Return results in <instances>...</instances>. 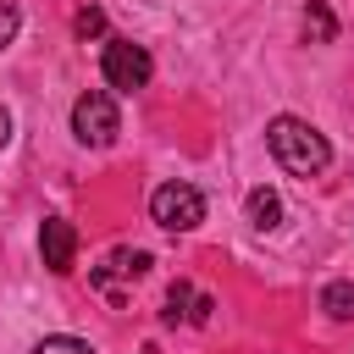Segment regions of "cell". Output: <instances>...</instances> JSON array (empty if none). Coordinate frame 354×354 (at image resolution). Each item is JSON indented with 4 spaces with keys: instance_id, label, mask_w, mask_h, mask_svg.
I'll list each match as a JSON object with an SVG mask.
<instances>
[{
    "instance_id": "1",
    "label": "cell",
    "mask_w": 354,
    "mask_h": 354,
    "mask_svg": "<svg viewBox=\"0 0 354 354\" xmlns=\"http://www.w3.org/2000/svg\"><path fill=\"white\" fill-rule=\"evenodd\" d=\"M266 144H271L277 166L293 171V177H315V171H326V160H332V144H326L304 116H271Z\"/></svg>"
},
{
    "instance_id": "2",
    "label": "cell",
    "mask_w": 354,
    "mask_h": 354,
    "mask_svg": "<svg viewBox=\"0 0 354 354\" xmlns=\"http://www.w3.org/2000/svg\"><path fill=\"white\" fill-rule=\"evenodd\" d=\"M72 133H77V144H88V149H111V144H116V133H122L116 100H111V94H100V88L77 94V105H72Z\"/></svg>"
},
{
    "instance_id": "3",
    "label": "cell",
    "mask_w": 354,
    "mask_h": 354,
    "mask_svg": "<svg viewBox=\"0 0 354 354\" xmlns=\"http://www.w3.org/2000/svg\"><path fill=\"white\" fill-rule=\"evenodd\" d=\"M149 216H155V227H166V232H194V227L205 221V194H199L194 183H160V188L149 194Z\"/></svg>"
},
{
    "instance_id": "4",
    "label": "cell",
    "mask_w": 354,
    "mask_h": 354,
    "mask_svg": "<svg viewBox=\"0 0 354 354\" xmlns=\"http://www.w3.org/2000/svg\"><path fill=\"white\" fill-rule=\"evenodd\" d=\"M100 72H105V83H111V88L133 94V88H144V83H149L155 61H149V50H144V44H133V39H105Z\"/></svg>"
},
{
    "instance_id": "5",
    "label": "cell",
    "mask_w": 354,
    "mask_h": 354,
    "mask_svg": "<svg viewBox=\"0 0 354 354\" xmlns=\"http://www.w3.org/2000/svg\"><path fill=\"white\" fill-rule=\"evenodd\" d=\"M144 271H149V254H144V249H111V254L94 266V288L122 304V282H138Z\"/></svg>"
},
{
    "instance_id": "6",
    "label": "cell",
    "mask_w": 354,
    "mask_h": 354,
    "mask_svg": "<svg viewBox=\"0 0 354 354\" xmlns=\"http://www.w3.org/2000/svg\"><path fill=\"white\" fill-rule=\"evenodd\" d=\"M39 254H44V266H50L55 277H66V271L77 266V227H72L66 216H44V227H39Z\"/></svg>"
},
{
    "instance_id": "7",
    "label": "cell",
    "mask_w": 354,
    "mask_h": 354,
    "mask_svg": "<svg viewBox=\"0 0 354 354\" xmlns=\"http://www.w3.org/2000/svg\"><path fill=\"white\" fill-rule=\"evenodd\" d=\"M216 304L205 299V293H194L188 282H171V293H166V310H160V321L166 326H177V321H205Z\"/></svg>"
},
{
    "instance_id": "8",
    "label": "cell",
    "mask_w": 354,
    "mask_h": 354,
    "mask_svg": "<svg viewBox=\"0 0 354 354\" xmlns=\"http://www.w3.org/2000/svg\"><path fill=\"white\" fill-rule=\"evenodd\" d=\"M249 221H254L260 232L282 227V194H277V188H249Z\"/></svg>"
},
{
    "instance_id": "9",
    "label": "cell",
    "mask_w": 354,
    "mask_h": 354,
    "mask_svg": "<svg viewBox=\"0 0 354 354\" xmlns=\"http://www.w3.org/2000/svg\"><path fill=\"white\" fill-rule=\"evenodd\" d=\"M304 39L310 44H332L337 39V17L326 11V0H310L304 6Z\"/></svg>"
},
{
    "instance_id": "10",
    "label": "cell",
    "mask_w": 354,
    "mask_h": 354,
    "mask_svg": "<svg viewBox=\"0 0 354 354\" xmlns=\"http://www.w3.org/2000/svg\"><path fill=\"white\" fill-rule=\"evenodd\" d=\"M321 310L332 321H354V282H326L321 288Z\"/></svg>"
},
{
    "instance_id": "11",
    "label": "cell",
    "mask_w": 354,
    "mask_h": 354,
    "mask_svg": "<svg viewBox=\"0 0 354 354\" xmlns=\"http://www.w3.org/2000/svg\"><path fill=\"white\" fill-rule=\"evenodd\" d=\"M72 33H77V39H100V33H105V11H100V6H83V11L72 17Z\"/></svg>"
},
{
    "instance_id": "12",
    "label": "cell",
    "mask_w": 354,
    "mask_h": 354,
    "mask_svg": "<svg viewBox=\"0 0 354 354\" xmlns=\"http://www.w3.org/2000/svg\"><path fill=\"white\" fill-rule=\"evenodd\" d=\"M33 354H94V348H88L83 337H66V332H55V337H44Z\"/></svg>"
},
{
    "instance_id": "13",
    "label": "cell",
    "mask_w": 354,
    "mask_h": 354,
    "mask_svg": "<svg viewBox=\"0 0 354 354\" xmlns=\"http://www.w3.org/2000/svg\"><path fill=\"white\" fill-rule=\"evenodd\" d=\"M17 28H22V11H17L11 0H0V50L17 39Z\"/></svg>"
},
{
    "instance_id": "14",
    "label": "cell",
    "mask_w": 354,
    "mask_h": 354,
    "mask_svg": "<svg viewBox=\"0 0 354 354\" xmlns=\"http://www.w3.org/2000/svg\"><path fill=\"white\" fill-rule=\"evenodd\" d=\"M6 144H11V111L0 105V149H6Z\"/></svg>"
}]
</instances>
